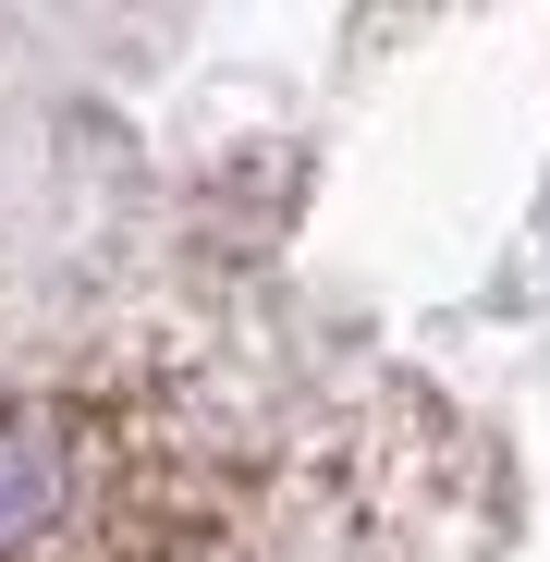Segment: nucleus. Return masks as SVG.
Returning a JSON list of instances; mask_svg holds the SVG:
<instances>
[{"label":"nucleus","mask_w":550,"mask_h":562,"mask_svg":"<svg viewBox=\"0 0 550 562\" xmlns=\"http://www.w3.org/2000/svg\"><path fill=\"white\" fill-rule=\"evenodd\" d=\"M74 502V452H61V416L49 404H0V562L37 550Z\"/></svg>","instance_id":"nucleus-1"}]
</instances>
